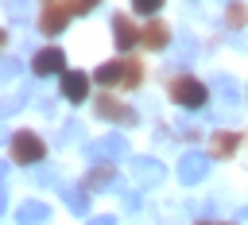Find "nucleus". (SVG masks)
Returning a JSON list of instances; mask_svg holds the SVG:
<instances>
[{"instance_id": "nucleus-24", "label": "nucleus", "mask_w": 248, "mask_h": 225, "mask_svg": "<svg viewBox=\"0 0 248 225\" xmlns=\"http://www.w3.org/2000/svg\"><path fill=\"white\" fill-rule=\"evenodd\" d=\"M4 74H8V78H16V74H19V58H16V54H8V58H4Z\"/></svg>"}, {"instance_id": "nucleus-18", "label": "nucleus", "mask_w": 248, "mask_h": 225, "mask_svg": "<svg viewBox=\"0 0 248 225\" xmlns=\"http://www.w3.org/2000/svg\"><path fill=\"white\" fill-rule=\"evenodd\" d=\"M93 78H97V81H105V85H112V81H120V78H124V70H120V62H105Z\"/></svg>"}, {"instance_id": "nucleus-3", "label": "nucleus", "mask_w": 248, "mask_h": 225, "mask_svg": "<svg viewBox=\"0 0 248 225\" xmlns=\"http://www.w3.org/2000/svg\"><path fill=\"white\" fill-rule=\"evenodd\" d=\"M205 175H209V155H205V151H186V155H178V182H182V186H198Z\"/></svg>"}, {"instance_id": "nucleus-15", "label": "nucleus", "mask_w": 248, "mask_h": 225, "mask_svg": "<svg viewBox=\"0 0 248 225\" xmlns=\"http://www.w3.org/2000/svg\"><path fill=\"white\" fill-rule=\"evenodd\" d=\"M62 202H66L78 217H85V209H89V194H85L81 186H62Z\"/></svg>"}, {"instance_id": "nucleus-2", "label": "nucleus", "mask_w": 248, "mask_h": 225, "mask_svg": "<svg viewBox=\"0 0 248 225\" xmlns=\"http://www.w3.org/2000/svg\"><path fill=\"white\" fill-rule=\"evenodd\" d=\"M120 155H128V140L124 136H101V140H93V144H85V159L89 163H116Z\"/></svg>"}, {"instance_id": "nucleus-20", "label": "nucleus", "mask_w": 248, "mask_h": 225, "mask_svg": "<svg viewBox=\"0 0 248 225\" xmlns=\"http://www.w3.org/2000/svg\"><path fill=\"white\" fill-rule=\"evenodd\" d=\"M27 93H31V85H23V89H19L16 97H8V101H4V116H12V112H16L19 105H27Z\"/></svg>"}, {"instance_id": "nucleus-23", "label": "nucleus", "mask_w": 248, "mask_h": 225, "mask_svg": "<svg viewBox=\"0 0 248 225\" xmlns=\"http://www.w3.org/2000/svg\"><path fill=\"white\" fill-rule=\"evenodd\" d=\"M31 175H35L39 182H58V171H50V167H35Z\"/></svg>"}, {"instance_id": "nucleus-11", "label": "nucleus", "mask_w": 248, "mask_h": 225, "mask_svg": "<svg viewBox=\"0 0 248 225\" xmlns=\"http://www.w3.org/2000/svg\"><path fill=\"white\" fill-rule=\"evenodd\" d=\"M112 35H116V47H120V50H132V47H136V27H132L124 16H112Z\"/></svg>"}, {"instance_id": "nucleus-22", "label": "nucleus", "mask_w": 248, "mask_h": 225, "mask_svg": "<svg viewBox=\"0 0 248 225\" xmlns=\"http://www.w3.org/2000/svg\"><path fill=\"white\" fill-rule=\"evenodd\" d=\"M132 8H136L140 16H155V12L163 8V0H132Z\"/></svg>"}, {"instance_id": "nucleus-17", "label": "nucleus", "mask_w": 248, "mask_h": 225, "mask_svg": "<svg viewBox=\"0 0 248 225\" xmlns=\"http://www.w3.org/2000/svg\"><path fill=\"white\" fill-rule=\"evenodd\" d=\"M97 112H101V116H120V120H132V109H124L120 101H108V97H101V101H97Z\"/></svg>"}, {"instance_id": "nucleus-5", "label": "nucleus", "mask_w": 248, "mask_h": 225, "mask_svg": "<svg viewBox=\"0 0 248 225\" xmlns=\"http://www.w3.org/2000/svg\"><path fill=\"white\" fill-rule=\"evenodd\" d=\"M132 175H136L140 186H159L167 178V167L159 159H132Z\"/></svg>"}, {"instance_id": "nucleus-25", "label": "nucleus", "mask_w": 248, "mask_h": 225, "mask_svg": "<svg viewBox=\"0 0 248 225\" xmlns=\"http://www.w3.org/2000/svg\"><path fill=\"white\" fill-rule=\"evenodd\" d=\"M85 225H116V213H105V217H89Z\"/></svg>"}, {"instance_id": "nucleus-16", "label": "nucleus", "mask_w": 248, "mask_h": 225, "mask_svg": "<svg viewBox=\"0 0 248 225\" xmlns=\"http://www.w3.org/2000/svg\"><path fill=\"white\" fill-rule=\"evenodd\" d=\"M167 31H170V27H163V23H147V31H143V43H147L151 50H159V47H167V39H170Z\"/></svg>"}, {"instance_id": "nucleus-12", "label": "nucleus", "mask_w": 248, "mask_h": 225, "mask_svg": "<svg viewBox=\"0 0 248 225\" xmlns=\"http://www.w3.org/2000/svg\"><path fill=\"white\" fill-rule=\"evenodd\" d=\"M236 147H240V136L236 132H213L209 136V151L213 155H232Z\"/></svg>"}, {"instance_id": "nucleus-19", "label": "nucleus", "mask_w": 248, "mask_h": 225, "mask_svg": "<svg viewBox=\"0 0 248 225\" xmlns=\"http://www.w3.org/2000/svg\"><path fill=\"white\" fill-rule=\"evenodd\" d=\"M78 132H81V120H66V124H62V132L54 136V147H66V144H70Z\"/></svg>"}, {"instance_id": "nucleus-4", "label": "nucleus", "mask_w": 248, "mask_h": 225, "mask_svg": "<svg viewBox=\"0 0 248 225\" xmlns=\"http://www.w3.org/2000/svg\"><path fill=\"white\" fill-rule=\"evenodd\" d=\"M170 97H174V105L202 109V105H205V97H209V89H205L202 81H194V78H178V81L170 85Z\"/></svg>"}, {"instance_id": "nucleus-13", "label": "nucleus", "mask_w": 248, "mask_h": 225, "mask_svg": "<svg viewBox=\"0 0 248 225\" xmlns=\"http://www.w3.org/2000/svg\"><path fill=\"white\" fill-rule=\"evenodd\" d=\"M70 12H74V8H54V4H50V8L43 12V31H46V35L62 31V27H66V19H70Z\"/></svg>"}, {"instance_id": "nucleus-14", "label": "nucleus", "mask_w": 248, "mask_h": 225, "mask_svg": "<svg viewBox=\"0 0 248 225\" xmlns=\"http://www.w3.org/2000/svg\"><path fill=\"white\" fill-rule=\"evenodd\" d=\"M209 85H213V89L221 93V101H225V105H236V101H240V85H236V81H232L229 74H217V78H213Z\"/></svg>"}, {"instance_id": "nucleus-21", "label": "nucleus", "mask_w": 248, "mask_h": 225, "mask_svg": "<svg viewBox=\"0 0 248 225\" xmlns=\"http://www.w3.org/2000/svg\"><path fill=\"white\" fill-rule=\"evenodd\" d=\"M8 16L12 19H27L31 16V0H8Z\"/></svg>"}, {"instance_id": "nucleus-28", "label": "nucleus", "mask_w": 248, "mask_h": 225, "mask_svg": "<svg viewBox=\"0 0 248 225\" xmlns=\"http://www.w3.org/2000/svg\"><path fill=\"white\" fill-rule=\"evenodd\" d=\"M202 225H229V221H202Z\"/></svg>"}, {"instance_id": "nucleus-30", "label": "nucleus", "mask_w": 248, "mask_h": 225, "mask_svg": "<svg viewBox=\"0 0 248 225\" xmlns=\"http://www.w3.org/2000/svg\"><path fill=\"white\" fill-rule=\"evenodd\" d=\"M225 4H232V0H225Z\"/></svg>"}, {"instance_id": "nucleus-27", "label": "nucleus", "mask_w": 248, "mask_h": 225, "mask_svg": "<svg viewBox=\"0 0 248 225\" xmlns=\"http://www.w3.org/2000/svg\"><path fill=\"white\" fill-rule=\"evenodd\" d=\"M229 43H232L236 50H248V39H244V35H229Z\"/></svg>"}, {"instance_id": "nucleus-26", "label": "nucleus", "mask_w": 248, "mask_h": 225, "mask_svg": "<svg viewBox=\"0 0 248 225\" xmlns=\"http://www.w3.org/2000/svg\"><path fill=\"white\" fill-rule=\"evenodd\" d=\"M97 0H74V12H93Z\"/></svg>"}, {"instance_id": "nucleus-10", "label": "nucleus", "mask_w": 248, "mask_h": 225, "mask_svg": "<svg viewBox=\"0 0 248 225\" xmlns=\"http://www.w3.org/2000/svg\"><path fill=\"white\" fill-rule=\"evenodd\" d=\"M194 54H198V39H194L190 31H178V43H174V62H178V66H190V62H194Z\"/></svg>"}, {"instance_id": "nucleus-6", "label": "nucleus", "mask_w": 248, "mask_h": 225, "mask_svg": "<svg viewBox=\"0 0 248 225\" xmlns=\"http://www.w3.org/2000/svg\"><path fill=\"white\" fill-rule=\"evenodd\" d=\"M62 66H66V54H62L58 47L39 50V54H35V62H31V70H35L39 78H46V74H62Z\"/></svg>"}, {"instance_id": "nucleus-1", "label": "nucleus", "mask_w": 248, "mask_h": 225, "mask_svg": "<svg viewBox=\"0 0 248 225\" xmlns=\"http://www.w3.org/2000/svg\"><path fill=\"white\" fill-rule=\"evenodd\" d=\"M8 147H12V159H16V163H27V167H39V159L46 155V144H43L35 132H16V136L8 140Z\"/></svg>"}, {"instance_id": "nucleus-8", "label": "nucleus", "mask_w": 248, "mask_h": 225, "mask_svg": "<svg viewBox=\"0 0 248 225\" xmlns=\"http://www.w3.org/2000/svg\"><path fill=\"white\" fill-rule=\"evenodd\" d=\"M46 217H50V206L46 202H23L16 209V221L19 225H46Z\"/></svg>"}, {"instance_id": "nucleus-7", "label": "nucleus", "mask_w": 248, "mask_h": 225, "mask_svg": "<svg viewBox=\"0 0 248 225\" xmlns=\"http://www.w3.org/2000/svg\"><path fill=\"white\" fill-rule=\"evenodd\" d=\"M85 93H89V78L81 70H66L62 74V97L78 105V101H85Z\"/></svg>"}, {"instance_id": "nucleus-29", "label": "nucleus", "mask_w": 248, "mask_h": 225, "mask_svg": "<svg viewBox=\"0 0 248 225\" xmlns=\"http://www.w3.org/2000/svg\"><path fill=\"white\" fill-rule=\"evenodd\" d=\"M240 217H248V206H244V209H240Z\"/></svg>"}, {"instance_id": "nucleus-9", "label": "nucleus", "mask_w": 248, "mask_h": 225, "mask_svg": "<svg viewBox=\"0 0 248 225\" xmlns=\"http://www.w3.org/2000/svg\"><path fill=\"white\" fill-rule=\"evenodd\" d=\"M85 186H97V190H124L120 175H116V171H108V167H101V163H97V171H89Z\"/></svg>"}]
</instances>
